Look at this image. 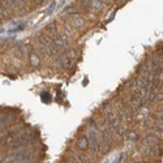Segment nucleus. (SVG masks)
<instances>
[{
  "instance_id": "obj_1",
  "label": "nucleus",
  "mask_w": 163,
  "mask_h": 163,
  "mask_svg": "<svg viewBox=\"0 0 163 163\" xmlns=\"http://www.w3.org/2000/svg\"><path fill=\"white\" fill-rule=\"evenodd\" d=\"M87 140H89V147H90L91 153L97 154L98 150H99V140H98V133H97V129H95V123L94 121H91V127L89 128Z\"/></svg>"
},
{
  "instance_id": "obj_2",
  "label": "nucleus",
  "mask_w": 163,
  "mask_h": 163,
  "mask_svg": "<svg viewBox=\"0 0 163 163\" xmlns=\"http://www.w3.org/2000/svg\"><path fill=\"white\" fill-rule=\"evenodd\" d=\"M78 147H80V150H86L87 147H89V140H87V137L85 136H81L80 138H78Z\"/></svg>"
},
{
  "instance_id": "obj_3",
  "label": "nucleus",
  "mask_w": 163,
  "mask_h": 163,
  "mask_svg": "<svg viewBox=\"0 0 163 163\" xmlns=\"http://www.w3.org/2000/svg\"><path fill=\"white\" fill-rule=\"evenodd\" d=\"M151 101H153V102H155V103L162 102V101H163V91H158V93H155V94L151 97Z\"/></svg>"
},
{
  "instance_id": "obj_4",
  "label": "nucleus",
  "mask_w": 163,
  "mask_h": 163,
  "mask_svg": "<svg viewBox=\"0 0 163 163\" xmlns=\"http://www.w3.org/2000/svg\"><path fill=\"white\" fill-rule=\"evenodd\" d=\"M30 61H31V65H38V63H39V59L34 52L30 54Z\"/></svg>"
},
{
  "instance_id": "obj_5",
  "label": "nucleus",
  "mask_w": 163,
  "mask_h": 163,
  "mask_svg": "<svg viewBox=\"0 0 163 163\" xmlns=\"http://www.w3.org/2000/svg\"><path fill=\"white\" fill-rule=\"evenodd\" d=\"M137 163H147V162H137Z\"/></svg>"
}]
</instances>
